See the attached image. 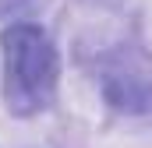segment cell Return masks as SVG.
I'll return each mask as SVG.
<instances>
[{"mask_svg":"<svg viewBox=\"0 0 152 148\" xmlns=\"http://www.w3.org/2000/svg\"><path fill=\"white\" fill-rule=\"evenodd\" d=\"M57 49L36 25H11L4 32V99L11 113L32 116L53 102Z\"/></svg>","mask_w":152,"mask_h":148,"instance_id":"cell-1","label":"cell"}]
</instances>
